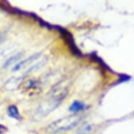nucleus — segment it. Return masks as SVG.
Segmentation results:
<instances>
[{"label":"nucleus","instance_id":"nucleus-3","mask_svg":"<svg viewBox=\"0 0 134 134\" xmlns=\"http://www.w3.org/2000/svg\"><path fill=\"white\" fill-rule=\"evenodd\" d=\"M40 54H41V53H35V54H33V55H32L29 58H26V59L23 60L22 61L19 62L16 65L13 67V72H15V71L19 70L20 69L22 68L23 67H24V66L30 64L31 63H32L33 61H35L36 59H37L40 56Z\"/></svg>","mask_w":134,"mask_h":134},{"label":"nucleus","instance_id":"nucleus-4","mask_svg":"<svg viewBox=\"0 0 134 134\" xmlns=\"http://www.w3.org/2000/svg\"><path fill=\"white\" fill-rule=\"evenodd\" d=\"M85 104L79 100H75L72 103L70 108H69V110L70 112H73V113H77V112H81L83 110L85 109Z\"/></svg>","mask_w":134,"mask_h":134},{"label":"nucleus","instance_id":"nucleus-5","mask_svg":"<svg viewBox=\"0 0 134 134\" xmlns=\"http://www.w3.org/2000/svg\"><path fill=\"white\" fill-rule=\"evenodd\" d=\"M23 52H19V53H16L14 55H12L11 57H10L9 58L5 61V63L3 65V68H9V66H11V65H13V63H15L16 62L18 61V60H20L21 58V57L23 56Z\"/></svg>","mask_w":134,"mask_h":134},{"label":"nucleus","instance_id":"nucleus-7","mask_svg":"<svg viewBox=\"0 0 134 134\" xmlns=\"http://www.w3.org/2000/svg\"><path fill=\"white\" fill-rule=\"evenodd\" d=\"M20 80V78H11V79H9L8 81L6 82V88L8 90H13L18 87V83H19V81Z\"/></svg>","mask_w":134,"mask_h":134},{"label":"nucleus","instance_id":"nucleus-6","mask_svg":"<svg viewBox=\"0 0 134 134\" xmlns=\"http://www.w3.org/2000/svg\"><path fill=\"white\" fill-rule=\"evenodd\" d=\"M7 112H8V114L9 116L11 118H13L15 119H20V113H19V111H18V108L15 105H10L8 108V110H7Z\"/></svg>","mask_w":134,"mask_h":134},{"label":"nucleus","instance_id":"nucleus-8","mask_svg":"<svg viewBox=\"0 0 134 134\" xmlns=\"http://www.w3.org/2000/svg\"><path fill=\"white\" fill-rule=\"evenodd\" d=\"M91 129V128L90 126H84L83 127H81L80 129L78 130L76 134H88Z\"/></svg>","mask_w":134,"mask_h":134},{"label":"nucleus","instance_id":"nucleus-2","mask_svg":"<svg viewBox=\"0 0 134 134\" xmlns=\"http://www.w3.org/2000/svg\"><path fill=\"white\" fill-rule=\"evenodd\" d=\"M55 28L57 29L59 31L62 37H63V39L65 40L67 44L68 45L70 48L72 53L75 55H76V56H78V57L83 56V54L81 53L80 50L78 48V47H77L76 44H75V40H74V38H73L72 35L69 31H68L65 29L63 28L62 27L55 26Z\"/></svg>","mask_w":134,"mask_h":134},{"label":"nucleus","instance_id":"nucleus-1","mask_svg":"<svg viewBox=\"0 0 134 134\" xmlns=\"http://www.w3.org/2000/svg\"><path fill=\"white\" fill-rule=\"evenodd\" d=\"M80 120L81 117L77 115L65 116L50 124L48 127V130L51 133H57L60 132L68 131L75 127L79 124Z\"/></svg>","mask_w":134,"mask_h":134},{"label":"nucleus","instance_id":"nucleus-9","mask_svg":"<svg viewBox=\"0 0 134 134\" xmlns=\"http://www.w3.org/2000/svg\"><path fill=\"white\" fill-rule=\"evenodd\" d=\"M4 40H5V36L0 34V44H2Z\"/></svg>","mask_w":134,"mask_h":134}]
</instances>
